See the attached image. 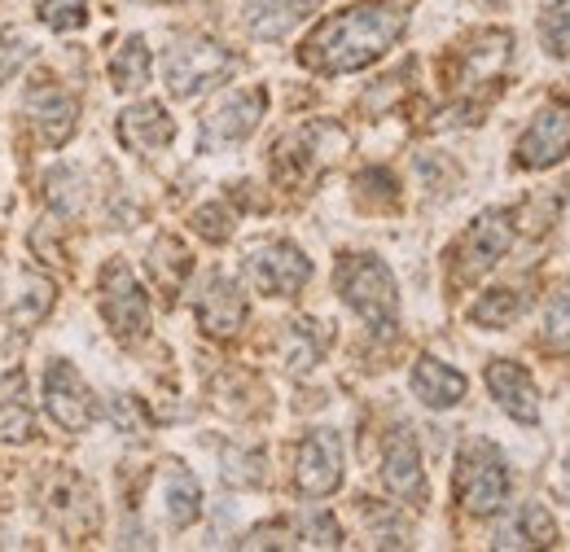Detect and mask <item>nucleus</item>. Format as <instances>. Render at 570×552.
I'll return each instance as SVG.
<instances>
[{"mask_svg": "<svg viewBox=\"0 0 570 552\" xmlns=\"http://www.w3.org/2000/svg\"><path fill=\"white\" fill-rule=\"evenodd\" d=\"M404 13L391 4H356L343 9L334 18H325L307 40L298 62L321 75H347V70H364L377 62L400 36H404Z\"/></svg>", "mask_w": 570, "mask_h": 552, "instance_id": "1", "label": "nucleus"}, {"mask_svg": "<svg viewBox=\"0 0 570 552\" xmlns=\"http://www.w3.org/2000/svg\"><path fill=\"white\" fill-rule=\"evenodd\" d=\"M338 294L347 298V307L368 321L373 334L391 338L395 321H400V289L391 268L377 255H343L338 264Z\"/></svg>", "mask_w": 570, "mask_h": 552, "instance_id": "2", "label": "nucleus"}, {"mask_svg": "<svg viewBox=\"0 0 570 552\" xmlns=\"http://www.w3.org/2000/svg\"><path fill=\"white\" fill-rule=\"evenodd\" d=\"M456 500L474 518H492L509 500V465L500 456L497 443L470 438L456 456Z\"/></svg>", "mask_w": 570, "mask_h": 552, "instance_id": "3", "label": "nucleus"}, {"mask_svg": "<svg viewBox=\"0 0 570 552\" xmlns=\"http://www.w3.org/2000/svg\"><path fill=\"white\" fill-rule=\"evenodd\" d=\"M40 513L67 535L83 540L101 526V509H97V491L88 479H79L67 465H53L49 474H40Z\"/></svg>", "mask_w": 570, "mask_h": 552, "instance_id": "4", "label": "nucleus"}, {"mask_svg": "<svg viewBox=\"0 0 570 552\" xmlns=\"http://www.w3.org/2000/svg\"><path fill=\"white\" fill-rule=\"evenodd\" d=\"M237 58L219 45V40H207V36H189L180 40L171 53H167V88L176 97H198L207 92L212 83H219L224 75H233Z\"/></svg>", "mask_w": 570, "mask_h": 552, "instance_id": "5", "label": "nucleus"}, {"mask_svg": "<svg viewBox=\"0 0 570 552\" xmlns=\"http://www.w3.org/2000/svg\"><path fill=\"white\" fill-rule=\"evenodd\" d=\"M264 110H268V92H264V88H237V92L219 97L212 110H207V119H203L198 145H203L207 154H215V149H228V145L246 140L259 128Z\"/></svg>", "mask_w": 570, "mask_h": 552, "instance_id": "6", "label": "nucleus"}, {"mask_svg": "<svg viewBox=\"0 0 570 552\" xmlns=\"http://www.w3.org/2000/svg\"><path fill=\"white\" fill-rule=\"evenodd\" d=\"M101 316L115 329V338H124V343L141 338L145 329H149V298L137 285L132 268L119 264V259L106 264V273H101Z\"/></svg>", "mask_w": 570, "mask_h": 552, "instance_id": "7", "label": "nucleus"}, {"mask_svg": "<svg viewBox=\"0 0 570 552\" xmlns=\"http://www.w3.org/2000/svg\"><path fill=\"white\" fill-rule=\"evenodd\" d=\"M509 246H513V215L509 210H483L456 246V280H479L483 273H492Z\"/></svg>", "mask_w": 570, "mask_h": 552, "instance_id": "8", "label": "nucleus"}, {"mask_svg": "<svg viewBox=\"0 0 570 552\" xmlns=\"http://www.w3.org/2000/svg\"><path fill=\"white\" fill-rule=\"evenodd\" d=\"M294 486L312 500L321 495H334L343 486V438L334 430H312L303 443H298V456H294Z\"/></svg>", "mask_w": 570, "mask_h": 552, "instance_id": "9", "label": "nucleus"}, {"mask_svg": "<svg viewBox=\"0 0 570 552\" xmlns=\"http://www.w3.org/2000/svg\"><path fill=\"white\" fill-rule=\"evenodd\" d=\"M343 149H347L343 128H334V124H307L303 132H294V137L277 149V176L298 185V180L316 176L321 167H330Z\"/></svg>", "mask_w": 570, "mask_h": 552, "instance_id": "10", "label": "nucleus"}, {"mask_svg": "<svg viewBox=\"0 0 570 552\" xmlns=\"http://www.w3.org/2000/svg\"><path fill=\"white\" fill-rule=\"evenodd\" d=\"M246 273L259 285V294L289 298V294H298L312 280V259L298 246H289V241H264V246L250 250Z\"/></svg>", "mask_w": 570, "mask_h": 552, "instance_id": "11", "label": "nucleus"}, {"mask_svg": "<svg viewBox=\"0 0 570 552\" xmlns=\"http://www.w3.org/2000/svg\"><path fill=\"white\" fill-rule=\"evenodd\" d=\"M45 408H49V416H53L62 430H71V434L88 430L92 416H97L88 382L75 373L67 359H53V364L45 368Z\"/></svg>", "mask_w": 570, "mask_h": 552, "instance_id": "12", "label": "nucleus"}, {"mask_svg": "<svg viewBox=\"0 0 570 552\" xmlns=\"http://www.w3.org/2000/svg\"><path fill=\"white\" fill-rule=\"evenodd\" d=\"M570 154V97L553 101L549 110L535 115V124L518 140V162L522 167H553Z\"/></svg>", "mask_w": 570, "mask_h": 552, "instance_id": "13", "label": "nucleus"}, {"mask_svg": "<svg viewBox=\"0 0 570 552\" xmlns=\"http://www.w3.org/2000/svg\"><path fill=\"white\" fill-rule=\"evenodd\" d=\"M382 483L391 495L409 500V504H422L426 500V474H422V452H417V438L400 425L386 434V447H382Z\"/></svg>", "mask_w": 570, "mask_h": 552, "instance_id": "14", "label": "nucleus"}, {"mask_svg": "<svg viewBox=\"0 0 570 552\" xmlns=\"http://www.w3.org/2000/svg\"><path fill=\"white\" fill-rule=\"evenodd\" d=\"M27 119L36 124V132L45 145L62 149L75 137V124H79V106H75L71 92H62L58 83H36L27 92Z\"/></svg>", "mask_w": 570, "mask_h": 552, "instance_id": "15", "label": "nucleus"}, {"mask_svg": "<svg viewBox=\"0 0 570 552\" xmlns=\"http://www.w3.org/2000/svg\"><path fill=\"white\" fill-rule=\"evenodd\" d=\"M488 391L497 395V404L513 421H522V425H535L540 421V395H535V382H531V373L522 364L492 359L488 364Z\"/></svg>", "mask_w": 570, "mask_h": 552, "instance_id": "16", "label": "nucleus"}, {"mask_svg": "<svg viewBox=\"0 0 570 552\" xmlns=\"http://www.w3.org/2000/svg\"><path fill=\"white\" fill-rule=\"evenodd\" d=\"M198 325L212 338H233L246 325V294L237 289V280L228 276H212L203 298H198Z\"/></svg>", "mask_w": 570, "mask_h": 552, "instance_id": "17", "label": "nucleus"}, {"mask_svg": "<svg viewBox=\"0 0 570 552\" xmlns=\"http://www.w3.org/2000/svg\"><path fill=\"white\" fill-rule=\"evenodd\" d=\"M176 137V124L171 115L158 106V101H141V106H128L119 115V140L137 154H149V149H163Z\"/></svg>", "mask_w": 570, "mask_h": 552, "instance_id": "18", "label": "nucleus"}, {"mask_svg": "<svg viewBox=\"0 0 570 552\" xmlns=\"http://www.w3.org/2000/svg\"><path fill=\"white\" fill-rule=\"evenodd\" d=\"M413 395L426 404V408H456L465 400V377L456 368H448L443 359L422 355L413 364Z\"/></svg>", "mask_w": 570, "mask_h": 552, "instance_id": "19", "label": "nucleus"}, {"mask_svg": "<svg viewBox=\"0 0 570 552\" xmlns=\"http://www.w3.org/2000/svg\"><path fill=\"white\" fill-rule=\"evenodd\" d=\"M497 549H553L558 544V522H553V513L544 509V504H522V513L509 522V526H500V535L492 540Z\"/></svg>", "mask_w": 570, "mask_h": 552, "instance_id": "20", "label": "nucleus"}, {"mask_svg": "<svg viewBox=\"0 0 570 552\" xmlns=\"http://www.w3.org/2000/svg\"><path fill=\"white\" fill-rule=\"evenodd\" d=\"M321 0H246V27L259 40H282Z\"/></svg>", "mask_w": 570, "mask_h": 552, "instance_id": "21", "label": "nucleus"}, {"mask_svg": "<svg viewBox=\"0 0 570 552\" xmlns=\"http://www.w3.org/2000/svg\"><path fill=\"white\" fill-rule=\"evenodd\" d=\"M36 430L31 408H27V377L13 368L0 377V443H27Z\"/></svg>", "mask_w": 570, "mask_h": 552, "instance_id": "22", "label": "nucleus"}, {"mask_svg": "<svg viewBox=\"0 0 570 552\" xmlns=\"http://www.w3.org/2000/svg\"><path fill=\"white\" fill-rule=\"evenodd\" d=\"M163 500H167V522L176 531H185L203 513V486H198V479L185 465H167V474H163Z\"/></svg>", "mask_w": 570, "mask_h": 552, "instance_id": "23", "label": "nucleus"}, {"mask_svg": "<svg viewBox=\"0 0 570 552\" xmlns=\"http://www.w3.org/2000/svg\"><path fill=\"white\" fill-rule=\"evenodd\" d=\"M509 31H488L474 40V49H465V67H461V88H479L488 79H497L509 62Z\"/></svg>", "mask_w": 570, "mask_h": 552, "instance_id": "24", "label": "nucleus"}, {"mask_svg": "<svg viewBox=\"0 0 570 552\" xmlns=\"http://www.w3.org/2000/svg\"><path fill=\"white\" fill-rule=\"evenodd\" d=\"M321 351H325V334H321L312 321H294V325H285L282 364L289 368V373H307V368L321 359Z\"/></svg>", "mask_w": 570, "mask_h": 552, "instance_id": "25", "label": "nucleus"}, {"mask_svg": "<svg viewBox=\"0 0 570 552\" xmlns=\"http://www.w3.org/2000/svg\"><path fill=\"white\" fill-rule=\"evenodd\" d=\"M49 312H53V280L40 273H27L22 276V294H13V325L36 329Z\"/></svg>", "mask_w": 570, "mask_h": 552, "instance_id": "26", "label": "nucleus"}, {"mask_svg": "<svg viewBox=\"0 0 570 552\" xmlns=\"http://www.w3.org/2000/svg\"><path fill=\"white\" fill-rule=\"evenodd\" d=\"M110 79H115L119 92H137V88L149 83V49H145L141 36H128V40L115 49V58H110Z\"/></svg>", "mask_w": 570, "mask_h": 552, "instance_id": "27", "label": "nucleus"}, {"mask_svg": "<svg viewBox=\"0 0 570 552\" xmlns=\"http://www.w3.org/2000/svg\"><path fill=\"white\" fill-rule=\"evenodd\" d=\"M189 268H194V259H189V250H185L176 237H158V241H154V250H149V273H154V280H158L167 294H176V289L185 285Z\"/></svg>", "mask_w": 570, "mask_h": 552, "instance_id": "28", "label": "nucleus"}, {"mask_svg": "<svg viewBox=\"0 0 570 552\" xmlns=\"http://www.w3.org/2000/svg\"><path fill=\"white\" fill-rule=\"evenodd\" d=\"M522 312H527V298H522V294H513V289H488V294L470 307V321L483 325V329H504V325H513Z\"/></svg>", "mask_w": 570, "mask_h": 552, "instance_id": "29", "label": "nucleus"}, {"mask_svg": "<svg viewBox=\"0 0 570 552\" xmlns=\"http://www.w3.org/2000/svg\"><path fill=\"white\" fill-rule=\"evenodd\" d=\"M45 194H49V207L58 215H79L83 210V176L71 167H53L45 176Z\"/></svg>", "mask_w": 570, "mask_h": 552, "instance_id": "30", "label": "nucleus"}, {"mask_svg": "<svg viewBox=\"0 0 570 552\" xmlns=\"http://www.w3.org/2000/svg\"><path fill=\"white\" fill-rule=\"evenodd\" d=\"M356 189H360V203H368V207H395V203H400L395 180H391V171H382V167H368L356 180Z\"/></svg>", "mask_w": 570, "mask_h": 552, "instance_id": "31", "label": "nucleus"}, {"mask_svg": "<svg viewBox=\"0 0 570 552\" xmlns=\"http://www.w3.org/2000/svg\"><path fill=\"white\" fill-rule=\"evenodd\" d=\"M83 9H88V0H45L40 22L53 31H75V27H83Z\"/></svg>", "mask_w": 570, "mask_h": 552, "instance_id": "32", "label": "nucleus"}, {"mask_svg": "<svg viewBox=\"0 0 570 552\" xmlns=\"http://www.w3.org/2000/svg\"><path fill=\"white\" fill-rule=\"evenodd\" d=\"M544 45H549V53L570 58V0L549 9V18H544Z\"/></svg>", "mask_w": 570, "mask_h": 552, "instance_id": "33", "label": "nucleus"}, {"mask_svg": "<svg viewBox=\"0 0 570 552\" xmlns=\"http://www.w3.org/2000/svg\"><path fill=\"white\" fill-rule=\"evenodd\" d=\"M194 228L207 237V241H228L233 237V215L219 207V203H207V207H198L194 210Z\"/></svg>", "mask_w": 570, "mask_h": 552, "instance_id": "34", "label": "nucleus"}, {"mask_svg": "<svg viewBox=\"0 0 570 552\" xmlns=\"http://www.w3.org/2000/svg\"><path fill=\"white\" fill-rule=\"evenodd\" d=\"M544 343L553 351H570V289L544 312Z\"/></svg>", "mask_w": 570, "mask_h": 552, "instance_id": "35", "label": "nucleus"}, {"mask_svg": "<svg viewBox=\"0 0 570 552\" xmlns=\"http://www.w3.org/2000/svg\"><path fill=\"white\" fill-rule=\"evenodd\" d=\"M303 540L316 544V549H338V544H343V531H338V522H334L330 513H312V518L303 522Z\"/></svg>", "mask_w": 570, "mask_h": 552, "instance_id": "36", "label": "nucleus"}, {"mask_svg": "<svg viewBox=\"0 0 570 552\" xmlns=\"http://www.w3.org/2000/svg\"><path fill=\"white\" fill-rule=\"evenodd\" d=\"M22 62H27V40H22L18 31H4V36H0V79L13 75Z\"/></svg>", "mask_w": 570, "mask_h": 552, "instance_id": "37", "label": "nucleus"}, {"mask_svg": "<svg viewBox=\"0 0 570 552\" xmlns=\"http://www.w3.org/2000/svg\"><path fill=\"white\" fill-rule=\"evenodd\" d=\"M294 544V531L289 526H259L242 540V549H289Z\"/></svg>", "mask_w": 570, "mask_h": 552, "instance_id": "38", "label": "nucleus"}]
</instances>
